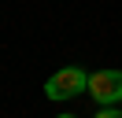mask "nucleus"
Wrapping results in <instances>:
<instances>
[{"label": "nucleus", "mask_w": 122, "mask_h": 118, "mask_svg": "<svg viewBox=\"0 0 122 118\" xmlns=\"http://www.w3.org/2000/svg\"><path fill=\"white\" fill-rule=\"evenodd\" d=\"M96 118H122V111H115V103H111V107H100Z\"/></svg>", "instance_id": "nucleus-3"}, {"label": "nucleus", "mask_w": 122, "mask_h": 118, "mask_svg": "<svg viewBox=\"0 0 122 118\" xmlns=\"http://www.w3.org/2000/svg\"><path fill=\"white\" fill-rule=\"evenodd\" d=\"M85 92L100 103V107H111L122 100V70H96L89 74V88Z\"/></svg>", "instance_id": "nucleus-2"}, {"label": "nucleus", "mask_w": 122, "mask_h": 118, "mask_svg": "<svg viewBox=\"0 0 122 118\" xmlns=\"http://www.w3.org/2000/svg\"><path fill=\"white\" fill-rule=\"evenodd\" d=\"M59 118H74V114H59Z\"/></svg>", "instance_id": "nucleus-4"}, {"label": "nucleus", "mask_w": 122, "mask_h": 118, "mask_svg": "<svg viewBox=\"0 0 122 118\" xmlns=\"http://www.w3.org/2000/svg\"><path fill=\"white\" fill-rule=\"evenodd\" d=\"M85 88H89V74L81 66H63V70H56L45 81V96L48 100H70V96H81Z\"/></svg>", "instance_id": "nucleus-1"}]
</instances>
